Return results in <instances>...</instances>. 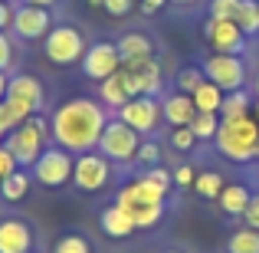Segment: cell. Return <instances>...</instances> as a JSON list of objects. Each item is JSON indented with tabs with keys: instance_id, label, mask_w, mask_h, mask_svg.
Here are the masks:
<instances>
[{
	"instance_id": "obj_29",
	"label": "cell",
	"mask_w": 259,
	"mask_h": 253,
	"mask_svg": "<svg viewBox=\"0 0 259 253\" xmlns=\"http://www.w3.org/2000/svg\"><path fill=\"white\" fill-rule=\"evenodd\" d=\"M217 128H220V115H213V112H197L194 122H190V132L197 135V141H213Z\"/></svg>"
},
{
	"instance_id": "obj_52",
	"label": "cell",
	"mask_w": 259,
	"mask_h": 253,
	"mask_svg": "<svg viewBox=\"0 0 259 253\" xmlns=\"http://www.w3.org/2000/svg\"><path fill=\"white\" fill-rule=\"evenodd\" d=\"M7 4H17V0H7Z\"/></svg>"
},
{
	"instance_id": "obj_27",
	"label": "cell",
	"mask_w": 259,
	"mask_h": 253,
	"mask_svg": "<svg viewBox=\"0 0 259 253\" xmlns=\"http://www.w3.org/2000/svg\"><path fill=\"white\" fill-rule=\"evenodd\" d=\"M227 253H259V230L253 227H240L230 234Z\"/></svg>"
},
{
	"instance_id": "obj_1",
	"label": "cell",
	"mask_w": 259,
	"mask_h": 253,
	"mask_svg": "<svg viewBox=\"0 0 259 253\" xmlns=\"http://www.w3.org/2000/svg\"><path fill=\"white\" fill-rule=\"evenodd\" d=\"M108 125V112L102 102L92 99H69L53 112L50 119V135L59 148L72 155H85L99 148V138Z\"/></svg>"
},
{
	"instance_id": "obj_2",
	"label": "cell",
	"mask_w": 259,
	"mask_h": 253,
	"mask_svg": "<svg viewBox=\"0 0 259 253\" xmlns=\"http://www.w3.org/2000/svg\"><path fill=\"white\" fill-rule=\"evenodd\" d=\"M213 141H217V152L227 161H236V165L256 161V155H259V122L253 115L220 119V128H217Z\"/></svg>"
},
{
	"instance_id": "obj_13",
	"label": "cell",
	"mask_w": 259,
	"mask_h": 253,
	"mask_svg": "<svg viewBox=\"0 0 259 253\" xmlns=\"http://www.w3.org/2000/svg\"><path fill=\"white\" fill-rule=\"evenodd\" d=\"M121 69V56H118V46L115 43H92L82 56V73L85 79L92 83H105L108 76Z\"/></svg>"
},
{
	"instance_id": "obj_38",
	"label": "cell",
	"mask_w": 259,
	"mask_h": 253,
	"mask_svg": "<svg viewBox=\"0 0 259 253\" xmlns=\"http://www.w3.org/2000/svg\"><path fill=\"white\" fill-rule=\"evenodd\" d=\"M13 171H20L17 158H13V155H10V148H7V145H0V184H4L7 177L13 174Z\"/></svg>"
},
{
	"instance_id": "obj_53",
	"label": "cell",
	"mask_w": 259,
	"mask_h": 253,
	"mask_svg": "<svg viewBox=\"0 0 259 253\" xmlns=\"http://www.w3.org/2000/svg\"><path fill=\"white\" fill-rule=\"evenodd\" d=\"M256 161H259V155H256Z\"/></svg>"
},
{
	"instance_id": "obj_31",
	"label": "cell",
	"mask_w": 259,
	"mask_h": 253,
	"mask_svg": "<svg viewBox=\"0 0 259 253\" xmlns=\"http://www.w3.org/2000/svg\"><path fill=\"white\" fill-rule=\"evenodd\" d=\"M141 177H145V181H151L154 188H158V191H164V194H167V191L174 188V171H167L164 165L145 168V171H141Z\"/></svg>"
},
{
	"instance_id": "obj_36",
	"label": "cell",
	"mask_w": 259,
	"mask_h": 253,
	"mask_svg": "<svg viewBox=\"0 0 259 253\" xmlns=\"http://www.w3.org/2000/svg\"><path fill=\"white\" fill-rule=\"evenodd\" d=\"M135 161H141L145 168H154V165H161V145L158 141H141V148H138V158Z\"/></svg>"
},
{
	"instance_id": "obj_22",
	"label": "cell",
	"mask_w": 259,
	"mask_h": 253,
	"mask_svg": "<svg viewBox=\"0 0 259 253\" xmlns=\"http://www.w3.org/2000/svg\"><path fill=\"white\" fill-rule=\"evenodd\" d=\"M190 99H194V105H197V112H213V115H220V109H223V99H227V92H223L220 86H213L207 79V83H200L190 92Z\"/></svg>"
},
{
	"instance_id": "obj_19",
	"label": "cell",
	"mask_w": 259,
	"mask_h": 253,
	"mask_svg": "<svg viewBox=\"0 0 259 253\" xmlns=\"http://www.w3.org/2000/svg\"><path fill=\"white\" fill-rule=\"evenodd\" d=\"M161 112H164V122H171V125H190L194 122V115H197V105H194V99H190L187 92H174V95H167L164 102H161Z\"/></svg>"
},
{
	"instance_id": "obj_41",
	"label": "cell",
	"mask_w": 259,
	"mask_h": 253,
	"mask_svg": "<svg viewBox=\"0 0 259 253\" xmlns=\"http://www.w3.org/2000/svg\"><path fill=\"white\" fill-rule=\"evenodd\" d=\"M243 224H246V227H253V230H259V194H253L246 214H243Z\"/></svg>"
},
{
	"instance_id": "obj_7",
	"label": "cell",
	"mask_w": 259,
	"mask_h": 253,
	"mask_svg": "<svg viewBox=\"0 0 259 253\" xmlns=\"http://www.w3.org/2000/svg\"><path fill=\"white\" fill-rule=\"evenodd\" d=\"M203 76L213 86H220L223 92H240L246 86V63L243 56H220V53H210L203 59Z\"/></svg>"
},
{
	"instance_id": "obj_23",
	"label": "cell",
	"mask_w": 259,
	"mask_h": 253,
	"mask_svg": "<svg viewBox=\"0 0 259 253\" xmlns=\"http://www.w3.org/2000/svg\"><path fill=\"white\" fill-rule=\"evenodd\" d=\"M26 194H30V168L13 171V174L0 184V197H4L7 204H20Z\"/></svg>"
},
{
	"instance_id": "obj_32",
	"label": "cell",
	"mask_w": 259,
	"mask_h": 253,
	"mask_svg": "<svg viewBox=\"0 0 259 253\" xmlns=\"http://www.w3.org/2000/svg\"><path fill=\"white\" fill-rule=\"evenodd\" d=\"M200 83H207V76H203L200 66H187V69L177 73V92H187V95H190Z\"/></svg>"
},
{
	"instance_id": "obj_16",
	"label": "cell",
	"mask_w": 259,
	"mask_h": 253,
	"mask_svg": "<svg viewBox=\"0 0 259 253\" xmlns=\"http://www.w3.org/2000/svg\"><path fill=\"white\" fill-rule=\"evenodd\" d=\"M164 191H158L151 181H145V177H135V181H128L125 188L115 194V204L118 207H125V210H132V207H141V204H164Z\"/></svg>"
},
{
	"instance_id": "obj_17",
	"label": "cell",
	"mask_w": 259,
	"mask_h": 253,
	"mask_svg": "<svg viewBox=\"0 0 259 253\" xmlns=\"http://www.w3.org/2000/svg\"><path fill=\"white\" fill-rule=\"evenodd\" d=\"M115 46H118V56H121V66H132V63H141V59H154V43L148 33H125V37L115 40Z\"/></svg>"
},
{
	"instance_id": "obj_5",
	"label": "cell",
	"mask_w": 259,
	"mask_h": 253,
	"mask_svg": "<svg viewBox=\"0 0 259 253\" xmlns=\"http://www.w3.org/2000/svg\"><path fill=\"white\" fill-rule=\"evenodd\" d=\"M138 148H141V135L135 128H128L125 122H108L105 132L99 138V152L105 155L108 161H118V165H128V161L138 158Z\"/></svg>"
},
{
	"instance_id": "obj_28",
	"label": "cell",
	"mask_w": 259,
	"mask_h": 253,
	"mask_svg": "<svg viewBox=\"0 0 259 253\" xmlns=\"http://www.w3.org/2000/svg\"><path fill=\"white\" fill-rule=\"evenodd\" d=\"M236 26L243 30V37H256L259 33V0H240Z\"/></svg>"
},
{
	"instance_id": "obj_43",
	"label": "cell",
	"mask_w": 259,
	"mask_h": 253,
	"mask_svg": "<svg viewBox=\"0 0 259 253\" xmlns=\"http://www.w3.org/2000/svg\"><path fill=\"white\" fill-rule=\"evenodd\" d=\"M164 4L167 0H141V10L145 13H158V10H164Z\"/></svg>"
},
{
	"instance_id": "obj_21",
	"label": "cell",
	"mask_w": 259,
	"mask_h": 253,
	"mask_svg": "<svg viewBox=\"0 0 259 253\" xmlns=\"http://www.w3.org/2000/svg\"><path fill=\"white\" fill-rule=\"evenodd\" d=\"M99 95H102V105L105 109H115L118 112L125 102H132V92H128V83H125V73H115V76H108L105 83H99Z\"/></svg>"
},
{
	"instance_id": "obj_3",
	"label": "cell",
	"mask_w": 259,
	"mask_h": 253,
	"mask_svg": "<svg viewBox=\"0 0 259 253\" xmlns=\"http://www.w3.org/2000/svg\"><path fill=\"white\" fill-rule=\"evenodd\" d=\"M50 122L43 119V115H33V119H26L20 128H13L10 135L4 138V145L10 148V155L17 158L20 168H33L39 161V155L50 148Z\"/></svg>"
},
{
	"instance_id": "obj_4",
	"label": "cell",
	"mask_w": 259,
	"mask_h": 253,
	"mask_svg": "<svg viewBox=\"0 0 259 253\" xmlns=\"http://www.w3.org/2000/svg\"><path fill=\"white\" fill-rule=\"evenodd\" d=\"M89 43L82 37V30H76L72 23H56L43 40V56L50 59L53 66H76L82 63Z\"/></svg>"
},
{
	"instance_id": "obj_50",
	"label": "cell",
	"mask_w": 259,
	"mask_h": 253,
	"mask_svg": "<svg viewBox=\"0 0 259 253\" xmlns=\"http://www.w3.org/2000/svg\"><path fill=\"white\" fill-rule=\"evenodd\" d=\"M0 138H7V132H4V125H0Z\"/></svg>"
},
{
	"instance_id": "obj_44",
	"label": "cell",
	"mask_w": 259,
	"mask_h": 253,
	"mask_svg": "<svg viewBox=\"0 0 259 253\" xmlns=\"http://www.w3.org/2000/svg\"><path fill=\"white\" fill-rule=\"evenodd\" d=\"M7 86H10V76H7V73L0 69V102L7 99Z\"/></svg>"
},
{
	"instance_id": "obj_15",
	"label": "cell",
	"mask_w": 259,
	"mask_h": 253,
	"mask_svg": "<svg viewBox=\"0 0 259 253\" xmlns=\"http://www.w3.org/2000/svg\"><path fill=\"white\" fill-rule=\"evenodd\" d=\"M36 234L26 221L20 217H7L0 221V253H33Z\"/></svg>"
},
{
	"instance_id": "obj_39",
	"label": "cell",
	"mask_w": 259,
	"mask_h": 253,
	"mask_svg": "<svg viewBox=\"0 0 259 253\" xmlns=\"http://www.w3.org/2000/svg\"><path fill=\"white\" fill-rule=\"evenodd\" d=\"M197 181V168L194 165H177L174 168V184L177 188H194Z\"/></svg>"
},
{
	"instance_id": "obj_35",
	"label": "cell",
	"mask_w": 259,
	"mask_h": 253,
	"mask_svg": "<svg viewBox=\"0 0 259 253\" xmlns=\"http://www.w3.org/2000/svg\"><path fill=\"white\" fill-rule=\"evenodd\" d=\"M236 13H240V0H210V17L236 20Z\"/></svg>"
},
{
	"instance_id": "obj_26",
	"label": "cell",
	"mask_w": 259,
	"mask_h": 253,
	"mask_svg": "<svg viewBox=\"0 0 259 253\" xmlns=\"http://www.w3.org/2000/svg\"><path fill=\"white\" fill-rule=\"evenodd\" d=\"M249 109H253V95H249L246 89H240V92H227L223 109H220V119H240V115H249Z\"/></svg>"
},
{
	"instance_id": "obj_33",
	"label": "cell",
	"mask_w": 259,
	"mask_h": 253,
	"mask_svg": "<svg viewBox=\"0 0 259 253\" xmlns=\"http://www.w3.org/2000/svg\"><path fill=\"white\" fill-rule=\"evenodd\" d=\"M23 122H26V115L20 112L17 105H10V102H7V99L0 102V125H4V132H7V135H10L13 128H20V125H23Z\"/></svg>"
},
{
	"instance_id": "obj_47",
	"label": "cell",
	"mask_w": 259,
	"mask_h": 253,
	"mask_svg": "<svg viewBox=\"0 0 259 253\" xmlns=\"http://www.w3.org/2000/svg\"><path fill=\"white\" fill-rule=\"evenodd\" d=\"M249 115H253V119H256V122H259V99H256V102H253V109H249Z\"/></svg>"
},
{
	"instance_id": "obj_12",
	"label": "cell",
	"mask_w": 259,
	"mask_h": 253,
	"mask_svg": "<svg viewBox=\"0 0 259 253\" xmlns=\"http://www.w3.org/2000/svg\"><path fill=\"white\" fill-rule=\"evenodd\" d=\"M125 73V83H128V92L135 95H154L164 89V73H161V63L158 59H141V63H132V66H121Z\"/></svg>"
},
{
	"instance_id": "obj_18",
	"label": "cell",
	"mask_w": 259,
	"mask_h": 253,
	"mask_svg": "<svg viewBox=\"0 0 259 253\" xmlns=\"http://www.w3.org/2000/svg\"><path fill=\"white\" fill-rule=\"evenodd\" d=\"M99 227L105 237H112V240H125V237L135 234V221L128 217L125 207H118V204H108V207L99 210Z\"/></svg>"
},
{
	"instance_id": "obj_30",
	"label": "cell",
	"mask_w": 259,
	"mask_h": 253,
	"mask_svg": "<svg viewBox=\"0 0 259 253\" xmlns=\"http://www.w3.org/2000/svg\"><path fill=\"white\" fill-rule=\"evenodd\" d=\"M53 253H92V243H89V237H82V234H66V237L56 240Z\"/></svg>"
},
{
	"instance_id": "obj_48",
	"label": "cell",
	"mask_w": 259,
	"mask_h": 253,
	"mask_svg": "<svg viewBox=\"0 0 259 253\" xmlns=\"http://www.w3.org/2000/svg\"><path fill=\"white\" fill-rule=\"evenodd\" d=\"M253 95L259 99V76H256V83H253Z\"/></svg>"
},
{
	"instance_id": "obj_6",
	"label": "cell",
	"mask_w": 259,
	"mask_h": 253,
	"mask_svg": "<svg viewBox=\"0 0 259 253\" xmlns=\"http://www.w3.org/2000/svg\"><path fill=\"white\" fill-rule=\"evenodd\" d=\"M72 168H76V158L66 148H46L39 155V161L33 165V177H36L43 188H66L72 181Z\"/></svg>"
},
{
	"instance_id": "obj_14",
	"label": "cell",
	"mask_w": 259,
	"mask_h": 253,
	"mask_svg": "<svg viewBox=\"0 0 259 253\" xmlns=\"http://www.w3.org/2000/svg\"><path fill=\"white\" fill-rule=\"evenodd\" d=\"M50 30H53L50 10H43V7H30V4L17 7V13H13V33H17L20 40H46Z\"/></svg>"
},
{
	"instance_id": "obj_8",
	"label": "cell",
	"mask_w": 259,
	"mask_h": 253,
	"mask_svg": "<svg viewBox=\"0 0 259 253\" xmlns=\"http://www.w3.org/2000/svg\"><path fill=\"white\" fill-rule=\"evenodd\" d=\"M203 43L210 46V53H220V56H243V50H246V37L236 26V20L217 17H207V23H203Z\"/></svg>"
},
{
	"instance_id": "obj_51",
	"label": "cell",
	"mask_w": 259,
	"mask_h": 253,
	"mask_svg": "<svg viewBox=\"0 0 259 253\" xmlns=\"http://www.w3.org/2000/svg\"><path fill=\"white\" fill-rule=\"evenodd\" d=\"M164 253H177V250H164Z\"/></svg>"
},
{
	"instance_id": "obj_37",
	"label": "cell",
	"mask_w": 259,
	"mask_h": 253,
	"mask_svg": "<svg viewBox=\"0 0 259 253\" xmlns=\"http://www.w3.org/2000/svg\"><path fill=\"white\" fill-rule=\"evenodd\" d=\"M102 10H105L108 17L121 20V17H128V13L135 10V0H105V7H102Z\"/></svg>"
},
{
	"instance_id": "obj_42",
	"label": "cell",
	"mask_w": 259,
	"mask_h": 253,
	"mask_svg": "<svg viewBox=\"0 0 259 253\" xmlns=\"http://www.w3.org/2000/svg\"><path fill=\"white\" fill-rule=\"evenodd\" d=\"M13 13H17V7L0 0V33H7V26H13Z\"/></svg>"
},
{
	"instance_id": "obj_45",
	"label": "cell",
	"mask_w": 259,
	"mask_h": 253,
	"mask_svg": "<svg viewBox=\"0 0 259 253\" xmlns=\"http://www.w3.org/2000/svg\"><path fill=\"white\" fill-rule=\"evenodd\" d=\"M23 4H30V7H43V10H50V7H56V0H23Z\"/></svg>"
},
{
	"instance_id": "obj_49",
	"label": "cell",
	"mask_w": 259,
	"mask_h": 253,
	"mask_svg": "<svg viewBox=\"0 0 259 253\" xmlns=\"http://www.w3.org/2000/svg\"><path fill=\"white\" fill-rule=\"evenodd\" d=\"M174 4H184V7H187V4H197V0H174Z\"/></svg>"
},
{
	"instance_id": "obj_25",
	"label": "cell",
	"mask_w": 259,
	"mask_h": 253,
	"mask_svg": "<svg viewBox=\"0 0 259 253\" xmlns=\"http://www.w3.org/2000/svg\"><path fill=\"white\" fill-rule=\"evenodd\" d=\"M128 217L135 221V230H151V227H158L161 217H164V204H141V207L128 210Z\"/></svg>"
},
{
	"instance_id": "obj_20",
	"label": "cell",
	"mask_w": 259,
	"mask_h": 253,
	"mask_svg": "<svg viewBox=\"0 0 259 253\" xmlns=\"http://www.w3.org/2000/svg\"><path fill=\"white\" fill-rule=\"evenodd\" d=\"M220 201V207H223V214L227 217H243L246 214V207H249V201H253V191L246 188V184H227L223 188V194L217 197Z\"/></svg>"
},
{
	"instance_id": "obj_24",
	"label": "cell",
	"mask_w": 259,
	"mask_h": 253,
	"mask_svg": "<svg viewBox=\"0 0 259 253\" xmlns=\"http://www.w3.org/2000/svg\"><path fill=\"white\" fill-rule=\"evenodd\" d=\"M223 188H227V181H223V174H217V171H197V181H194V191L203 197V201H217V197L223 194Z\"/></svg>"
},
{
	"instance_id": "obj_34",
	"label": "cell",
	"mask_w": 259,
	"mask_h": 253,
	"mask_svg": "<svg viewBox=\"0 0 259 253\" xmlns=\"http://www.w3.org/2000/svg\"><path fill=\"white\" fill-rule=\"evenodd\" d=\"M194 145H197V135L190 132V125H177L171 132V148L174 152H190Z\"/></svg>"
},
{
	"instance_id": "obj_11",
	"label": "cell",
	"mask_w": 259,
	"mask_h": 253,
	"mask_svg": "<svg viewBox=\"0 0 259 253\" xmlns=\"http://www.w3.org/2000/svg\"><path fill=\"white\" fill-rule=\"evenodd\" d=\"M112 177L108 171V158L102 152H85V155H76V168H72V184L85 194H95L102 191Z\"/></svg>"
},
{
	"instance_id": "obj_10",
	"label": "cell",
	"mask_w": 259,
	"mask_h": 253,
	"mask_svg": "<svg viewBox=\"0 0 259 253\" xmlns=\"http://www.w3.org/2000/svg\"><path fill=\"white\" fill-rule=\"evenodd\" d=\"M161 102L154 95H135L132 102L118 109V122H125L128 128H135L138 135H151L161 125Z\"/></svg>"
},
{
	"instance_id": "obj_9",
	"label": "cell",
	"mask_w": 259,
	"mask_h": 253,
	"mask_svg": "<svg viewBox=\"0 0 259 253\" xmlns=\"http://www.w3.org/2000/svg\"><path fill=\"white\" fill-rule=\"evenodd\" d=\"M7 102H10V105H17L26 119H33V115H39V112H43V105H46V89H43V83H39L36 76L20 73V76H10V86H7Z\"/></svg>"
},
{
	"instance_id": "obj_40",
	"label": "cell",
	"mask_w": 259,
	"mask_h": 253,
	"mask_svg": "<svg viewBox=\"0 0 259 253\" xmlns=\"http://www.w3.org/2000/svg\"><path fill=\"white\" fill-rule=\"evenodd\" d=\"M13 66V40L7 37V33H0V69H10Z\"/></svg>"
},
{
	"instance_id": "obj_46",
	"label": "cell",
	"mask_w": 259,
	"mask_h": 253,
	"mask_svg": "<svg viewBox=\"0 0 259 253\" xmlns=\"http://www.w3.org/2000/svg\"><path fill=\"white\" fill-rule=\"evenodd\" d=\"M89 7H95V10H102V7H105V0H85Z\"/></svg>"
}]
</instances>
